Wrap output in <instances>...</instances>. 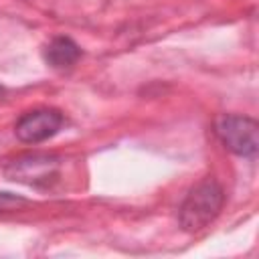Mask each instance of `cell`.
<instances>
[{"instance_id":"cell-1","label":"cell","mask_w":259,"mask_h":259,"mask_svg":"<svg viewBox=\"0 0 259 259\" xmlns=\"http://www.w3.org/2000/svg\"><path fill=\"white\" fill-rule=\"evenodd\" d=\"M225 204V190L214 178H204L196 186L188 190L180 208H178V223L182 231L196 233L208 227L221 212Z\"/></svg>"},{"instance_id":"cell-2","label":"cell","mask_w":259,"mask_h":259,"mask_svg":"<svg viewBox=\"0 0 259 259\" xmlns=\"http://www.w3.org/2000/svg\"><path fill=\"white\" fill-rule=\"evenodd\" d=\"M63 160L57 154H45V152H30L22 154L14 160H10L4 166L6 178L32 186V188H49L59 178Z\"/></svg>"},{"instance_id":"cell-3","label":"cell","mask_w":259,"mask_h":259,"mask_svg":"<svg viewBox=\"0 0 259 259\" xmlns=\"http://www.w3.org/2000/svg\"><path fill=\"white\" fill-rule=\"evenodd\" d=\"M214 134L223 146L243 158H255L259 150V125L241 113H223L214 119Z\"/></svg>"},{"instance_id":"cell-4","label":"cell","mask_w":259,"mask_h":259,"mask_svg":"<svg viewBox=\"0 0 259 259\" xmlns=\"http://www.w3.org/2000/svg\"><path fill=\"white\" fill-rule=\"evenodd\" d=\"M65 115L53 107H36L22 113L14 123V136L24 144H40L59 134Z\"/></svg>"},{"instance_id":"cell-5","label":"cell","mask_w":259,"mask_h":259,"mask_svg":"<svg viewBox=\"0 0 259 259\" xmlns=\"http://www.w3.org/2000/svg\"><path fill=\"white\" fill-rule=\"evenodd\" d=\"M42 57L45 61L57 69V71H65V69H71L79 57H81V47L69 38V36H55L42 51Z\"/></svg>"},{"instance_id":"cell-6","label":"cell","mask_w":259,"mask_h":259,"mask_svg":"<svg viewBox=\"0 0 259 259\" xmlns=\"http://www.w3.org/2000/svg\"><path fill=\"white\" fill-rule=\"evenodd\" d=\"M24 204H26V198H22L18 194H12V192H0V212L18 210Z\"/></svg>"},{"instance_id":"cell-7","label":"cell","mask_w":259,"mask_h":259,"mask_svg":"<svg viewBox=\"0 0 259 259\" xmlns=\"http://www.w3.org/2000/svg\"><path fill=\"white\" fill-rule=\"evenodd\" d=\"M4 93H6V89H4L2 85H0V97H4Z\"/></svg>"}]
</instances>
